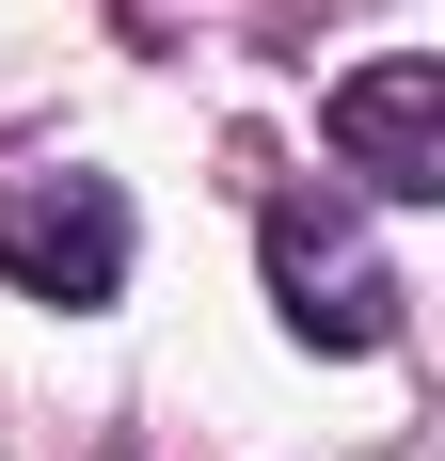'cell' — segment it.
Here are the masks:
<instances>
[{
  "label": "cell",
  "instance_id": "6da1fadb",
  "mask_svg": "<svg viewBox=\"0 0 445 461\" xmlns=\"http://www.w3.org/2000/svg\"><path fill=\"white\" fill-rule=\"evenodd\" d=\"M255 255H270V319L303 350H382L398 334V271H382V239H366L350 191H270Z\"/></svg>",
  "mask_w": 445,
  "mask_h": 461
},
{
  "label": "cell",
  "instance_id": "7a4b0ae2",
  "mask_svg": "<svg viewBox=\"0 0 445 461\" xmlns=\"http://www.w3.org/2000/svg\"><path fill=\"white\" fill-rule=\"evenodd\" d=\"M0 271L32 286V303H112L128 286V191L112 176H80V159H16L0 176Z\"/></svg>",
  "mask_w": 445,
  "mask_h": 461
},
{
  "label": "cell",
  "instance_id": "3957f363",
  "mask_svg": "<svg viewBox=\"0 0 445 461\" xmlns=\"http://www.w3.org/2000/svg\"><path fill=\"white\" fill-rule=\"evenodd\" d=\"M318 128H334V159H350L382 207H430V191H445V64H430V48H382V64L334 80Z\"/></svg>",
  "mask_w": 445,
  "mask_h": 461
}]
</instances>
